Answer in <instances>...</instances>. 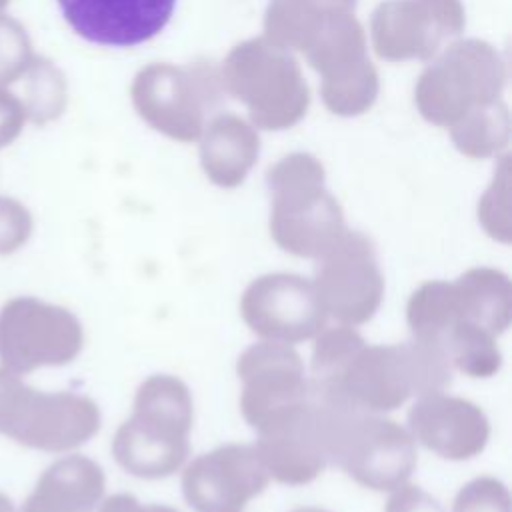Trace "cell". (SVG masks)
Returning <instances> with one entry per match:
<instances>
[{
    "mask_svg": "<svg viewBox=\"0 0 512 512\" xmlns=\"http://www.w3.org/2000/svg\"><path fill=\"white\" fill-rule=\"evenodd\" d=\"M292 512H328V510H322V508H314V506H306V508H296Z\"/></svg>",
    "mask_w": 512,
    "mask_h": 512,
    "instance_id": "cell-24",
    "label": "cell"
},
{
    "mask_svg": "<svg viewBox=\"0 0 512 512\" xmlns=\"http://www.w3.org/2000/svg\"><path fill=\"white\" fill-rule=\"evenodd\" d=\"M0 512H16L12 500L6 494H2V492H0Z\"/></svg>",
    "mask_w": 512,
    "mask_h": 512,
    "instance_id": "cell-23",
    "label": "cell"
},
{
    "mask_svg": "<svg viewBox=\"0 0 512 512\" xmlns=\"http://www.w3.org/2000/svg\"><path fill=\"white\" fill-rule=\"evenodd\" d=\"M312 284L326 316L344 326L368 322L384 296V276L374 248L356 232H344L318 258Z\"/></svg>",
    "mask_w": 512,
    "mask_h": 512,
    "instance_id": "cell-7",
    "label": "cell"
},
{
    "mask_svg": "<svg viewBox=\"0 0 512 512\" xmlns=\"http://www.w3.org/2000/svg\"><path fill=\"white\" fill-rule=\"evenodd\" d=\"M8 2H10V0H0V10H2V8H4Z\"/></svg>",
    "mask_w": 512,
    "mask_h": 512,
    "instance_id": "cell-25",
    "label": "cell"
},
{
    "mask_svg": "<svg viewBox=\"0 0 512 512\" xmlns=\"http://www.w3.org/2000/svg\"><path fill=\"white\" fill-rule=\"evenodd\" d=\"M82 346V324L62 306L18 296L0 308V364L18 376L70 364Z\"/></svg>",
    "mask_w": 512,
    "mask_h": 512,
    "instance_id": "cell-6",
    "label": "cell"
},
{
    "mask_svg": "<svg viewBox=\"0 0 512 512\" xmlns=\"http://www.w3.org/2000/svg\"><path fill=\"white\" fill-rule=\"evenodd\" d=\"M100 428V408L74 392H42L0 366V434L42 450L68 452Z\"/></svg>",
    "mask_w": 512,
    "mask_h": 512,
    "instance_id": "cell-4",
    "label": "cell"
},
{
    "mask_svg": "<svg viewBox=\"0 0 512 512\" xmlns=\"http://www.w3.org/2000/svg\"><path fill=\"white\" fill-rule=\"evenodd\" d=\"M236 372L242 382L240 410L256 432L312 398L302 358L290 344H252L240 354Z\"/></svg>",
    "mask_w": 512,
    "mask_h": 512,
    "instance_id": "cell-8",
    "label": "cell"
},
{
    "mask_svg": "<svg viewBox=\"0 0 512 512\" xmlns=\"http://www.w3.org/2000/svg\"><path fill=\"white\" fill-rule=\"evenodd\" d=\"M406 320L414 340L438 348L454 326H474L492 336L512 320V286L496 268H470L454 282H424L408 300Z\"/></svg>",
    "mask_w": 512,
    "mask_h": 512,
    "instance_id": "cell-3",
    "label": "cell"
},
{
    "mask_svg": "<svg viewBox=\"0 0 512 512\" xmlns=\"http://www.w3.org/2000/svg\"><path fill=\"white\" fill-rule=\"evenodd\" d=\"M328 412V460L370 490L402 486L416 466V440L380 414L336 406Z\"/></svg>",
    "mask_w": 512,
    "mask_h": 512,
    "instance_id": "cell-5",
    "label": "cell"
},
{
    "mask_svg": "<svg viewBox=\"0 0 512 512\" xmlns=\"http://www.w3.org/2000/svg\"><path fill=\"white\" fill-rule=\"evenodd\" d=\"M246 326L262 340L298 344L326 328V312L310 280L274 272L252 280L240 300Z\"/></svg>",
    "mask_w": 512,
    "mask_h": 512,
    "instance_id": "cell-9",
    "label": "cell"
},
{
    "mask_svg": "<svg viewBox=\"0 0 512 512\" xmlns=\"http://www.w3.org/2000/svg\"><path fill=\"white\" fill-rule=\"evenodd\" d=\"M268 482L254 444H226L186 466L182 492L196 512H240Z\"/></svg>",
    "mask_w": 512,
    "mask_h": 512,
    "instance_id": "cell-11",
    "label": "cell"
},
{
    "mask_svg": "<svg viewBox=\"0 0 512 512\" xmlns=\"http://www.w3.org/2000/svg\"><path fill=\"white\" fill-rule=\"evenodd\" d=\"M32 62V46L24 28L0 14V88L16 84Z\"/></svg>",
    "mask_w": 512,
    "mask_h": 512,
    "instance_id": "cell-16",
    "label": "cell"
},
{
    "mask_svg": "<svg viewBox=\"0 0 512 512\" xmlns=\"http://www.w3.org/2000/svg\"><path fill=\"white\" fill-rule=\"evenodd\" d=\"M98 512H178L164 504H142L132 494H114L98 504Z\"/></svg>",
    "mask_w": 512,
    "mask_h": 512,
    "instance_id": "cell-22",
    "label": "cell"
},
{
    "mask_svg": "<svg viewBox=\"0 0 512 512\" xmlns=\"http://www.w3.org/2000/svg\"><path fill=\"white\" fill-rule=\"evenodd\" d=\"M18 80H24V100L20 102L26 110V118L30 116L36 122H44L54 116V110L58 108V90L52 68L44 62L32 60Z\"/></svg>",
    "mask_w": 512,
    "mask_h": 512,
    "instance_id": "cell-17",
    "label": "cell"
},
{
    "mask_svg": "<svg viewBox=\"0 0 512 512\" xmlns=\"http://www.w3.org/2000/svg\"><path fill=\"white\" fill-rule=\"evenodd\" d=\"M254 446L268 476L276 482L288 486L312 482L330 464L326 406L310 398L258 430Z\"/></svg>",
    "mask_w": 512,
    "mask_h": 512,
    "instance_id": "cell-10",
    "label": "cell"
},
{
    "mask_svg": "<svg viewBox=\"0 0 512 512\" xmlns=\"http://www.w3.org/2000/svg\"><path fill=\"white\" fill-rule=\"evenodd\" d=\"M310 392L322 404L382 414L410 396L442 392L452 382L446 356L428 344L368 346L352 326L324 328L314 336Z\"/></svg>",
    "mask_w": 512,
    "mask_h": 512,
    "instance_id": "cell-1",
    "label": "cell"
},
{
    "mask_svg": "<svg viewBox=\"0 0 512 512\" xmlns=\"http://www.w3.org/2000/svg\"><path fill=\"white\" fill-rule=\"evenodd\" d=\"M32 216L24 204L0 196V256L22 248L32 234Z\"/></svg>",
    "mask_w": 512,
    "mask_h": 512,
    "instance_id": "cell-19",
    "label": "cell"
},
{
    "mask_svg": "<svg viewBox=\"0 0 512 512\" xmlns=\"http://www.w3.org/2000/svg\"><path fill=\"white\" fill-rule=\"evenodd\" d=\"M68 24L86 40L134 46L158 34L174 0H58Z\"/></svg>",
    "mask_w": 512,
    "mask_h": 512,
    "instance_id": "cell-13",
    "label": "cell"
},
{
    "mask_svg": "<svg viewBox=\"0 0 512 512\" xmlns=\"http://www.w3.org/2000/svg\"><path fill=\"white\" fill-rule=\"evenodd\" d=\"M192 420L188 386L176 376L154 374L140 384L132 416L114 434L112 454L136 478H166L190 454Z\"/></svg>",
    "mask_w": 512,
    "mask_h": 512,
    "instance_id": "cell-2",
    "label": "cell"
},
{
    "mask_svg": "<svg viewBox=\"0 0 512 512\" xmlns=\"http://www.w3.org/2000/svg\"><path fill=\"white\" fill-rule=\"evenodd\" d=\"M452 512H510L508 488L492 476L474 478L456 494Z\"/></svg>",
    "mask_w": 512,
    "mask_h": 512,
    "instance_id": "cell-18",
    "label": "cell"
},
{
    "mask_svg": "<svg viewBox=\"0 0 512 512\" xmlns=\"http://www.w3.org/2000/svg\"><path fill=\"white\" fill-rule=\"evenodd\" d=\"M104 490L100 464L80 454L64 456L42 472L20 512H94Z\"/></svg>",
    "mask_w": 512,
    "mask_h": 512,
    "instance_id": "cell-14",
    "label": "cell"
},
{
    "mask_svg": "<svg viewBox=\"0 0 512 512\" xmlns=\"http://www.w3.org/2000/svg\"><path fill=\"white\" fill-rule=\"evenodd\" d=\"M408 424L414 440L446 460L474 458L490 438L484 410L444 392L420 396L408 412Z\"/></svg>",
    "mask_w": 512,
    "mask_h": 512,
    "instance_id": "cell-12",
    "label": "cell"
},
{
    "mask_svg": "<svg viewBox=\"0 0 512 512\" xmlns=\"http://www.w3.org/2000/svg\"><path fill=\"white\" fill-rule=\"evenodd\" d=\"M384 512H444V508L420 486L404 482L402 486L394 488Z\"/></svg>",
    "mask_w": 512,
    "mask_h": 512,
    "instance_id": "cell-20",
    "label": "cell"
},
{
    "mask_svg": "<svg viewBox=\"0 0 512 512\" xmlns=\"http://www.w3.org/2000/svg\"><path fill=\"white\" fill-rule=\"evenodd\" d=\"M344 234L338 208L330 200L292 198L278 202L272 236L298 258H320Z\"/></svg>",
    "mask_w": 512,
    "mask_h": 512,
    "instance_id": "cell-15",
    "label": "cell"
},
{
    "mask_svg": "<svg viewBox=\"0 0 512 512\" xmlns=\"http://www.w3.org/2000/svg\"><path fill=\"white\" fill-rule=\"evenodd\" d=\"M26 110L16 94L0 88V148L8 146L22 132Z\"/></svg>",
    "mask_w": 512,
    "mask_h": 512,
    "instance_id": "cell-21",
    "label": "cell"
}]
</instances>
